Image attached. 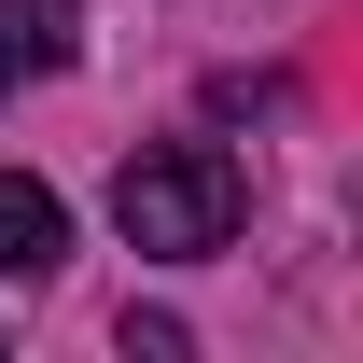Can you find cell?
<instances>
[{
	"mask_svg": "<svg viewBox=\"0 0 363 363\" xmlns=\"http://www.w3.org/2000/svg\"><path fill=\"white\" fill-rule=\"evenodd\" d=\"M56 252H70V210H56V182L0 168V279H43Z\"/></svg>",
	"mask_w": 363,
	"mask_h": 363,
	"instance_id": "3",
	"label": "cell"
},
{
	"mask_svg": "<svg viewBox=\"0 0 363 363\" xmlns=\"http://www.w3.org/2000/svg\"><path fill=\"white\" fill-rule=\"evenodd\" d=\"M238 210H252V182H238L224 140H154V154H126V168H112V224H126V252H154V266L224 252Z\"/></svg>",
	"mask_w": 363,
	"mask_h": 363,
	"instance_id": "1",
	"label": "cell"
},
{
	"mask_svg": "<svg viewBox=\"0 0 363 363\" xmlns=\"http://www.w3.org/2000/svg\"><path fill=\"white\" fill-rule=\"evenodd\" d=\"M70 43H84V0H0V98L70 70Z\"/></svg>",
	"mask_w": 363,
	"mask_h": 363,
	"instance_id": "2",
	"label": "cell"
}]
</instances>
